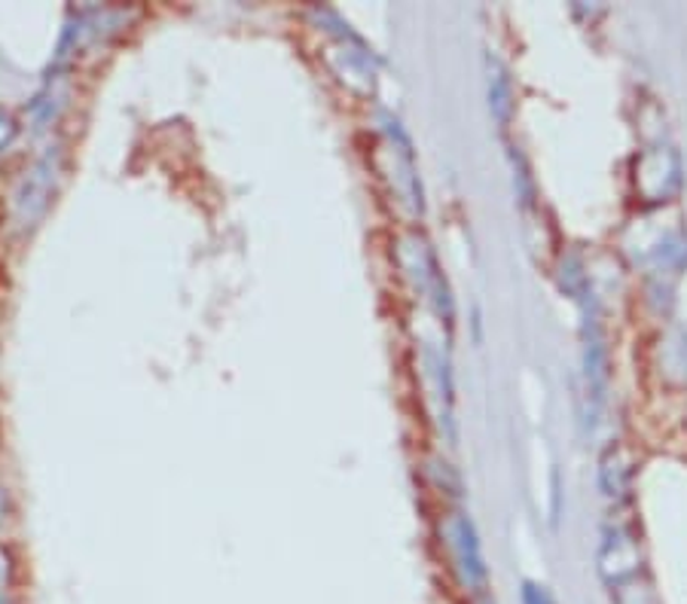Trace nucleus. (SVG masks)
Masks as SVG:
<instances>
[{
    "label": "nucleus",
    "mask_w": 687,
    "mask_h": 604,
    "mask_svg": "<svg viewBox=\"0 0 687 604\" xmlns=\"http://www.w3.org/2000/svg\"><path fill=\"white\" fill-rule=\"evenodd\" d=\"M523 604H556V602H553L550 592L544 590V587H535V583H525Z\"/></svg>",
    "instance_id": "3"
},
{
    "label": "nucleus",
    "mask_w": 687,
    "mask_h": 604,
    "mask_svg": "<svg viewBox=\"0 0 687 604\" xmlns=\"http://www.w3.org/2000/svg\"><path fill=\"white\" fill-rule=\"evenodd\" d=\"M636 183L642 187V192L651 202H666L682 183V168H678L675 153H670V150L648 153L642 163L636 165Z\"/></svg>",
    "instance_id": "2"
},
{
    "label": "nucleus",
    "mask_w": 687,
    "mask_h": 604,
    "mask_svg": "<svg viewBox=\"0 0 687 604\" xmlns=\"http://www.w3.org/2000/svg\"><path fill=\"white\" fill-rule=\"evenodd\" d=\"M599 568L605 580L612 583V590H624V587H632L639 583V571H642V559H639V549L632 544L627 531L614 529V534L605 537L602 544V556H599Z\"/></svg>",
    "instance_id": "1"
}]
</instances>
